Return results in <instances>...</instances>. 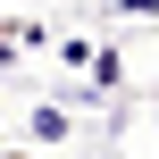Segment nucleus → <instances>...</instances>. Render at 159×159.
<instances>
[{
    "label": "nucleus",
    "instance_id": "obj_1",
    "mask_svg": "<svg viewBox=\"0 0 159 159\" xmlns=\"http://www.w3.org/2000/svg\"><path fill=\"white\" fill-rule=\"evenodd\" d=\"M34 143H67V109H34Z\"/></svg>",
    "mask_w": 159,
    "mask_h": 159
},
{
    "label": "nucleus",
    "instance_id": "obj_2",
    "mask_svg": "<svg viewBox=\"0 0 159 159\" xmlns=\"http://www.w3.org/2000/svg\"><path fill=\"white\" fill-rule=\"evenodd\" d=\"M126 17H159V0H126Z\"/></svg>",
    "mask_w": 159,
    "mask_h": 159
},
{
    "label": "nucleus",
    "instance_id": "obj_3",
    "mask_svg": "<svg viewBox=\"0 0 159 159\" xmlns=\"http://www.w3.org/2000/svg\"><path fill=\"white\" fill-rule=\"evenodd\" d=\"M151 117H159V92H151Z\"/></svg>",
    "mask_w": 159,
    "mask_h": 159
},
{
    "label": "nucleus",
    "instance_id": "obj_4",
    "mask_svg": "<svg viewBox=\"0 0 159 159\" xmlns=\"http://www.w3.org/2000/svg\"><path fill=\"white\" fill-rule=\"evenodd\" d=\"M0 126H8V109H0Z\"/></svg>",
    "mask_w": 159,
    "mask_h": 159
}]
</instances>
